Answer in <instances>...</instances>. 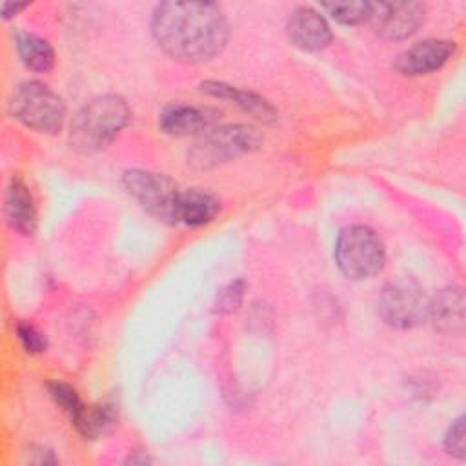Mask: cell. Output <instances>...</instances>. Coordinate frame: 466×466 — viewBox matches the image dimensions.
Wrapping results in <instances>:
<instances>
[{
  "instance_id": "cell-5",
  "label": "cell",
  "mask_w": 466,
  "mask_h": 466,
  "mask_svg": "<svg viewBox=\"0 0 466 466\" xmlns=\"http://www.w3.org/2000/svg\"><path fill=\"white\" fill-rule=\"evenodd\" d=\"M335 262L339 269L353 280L379 275L386 264V249L380 237L362 224L340 229L335 242Z\"/></svg>"
},
{
  "instance_id": "cell-22",
  "label": "cell",
  "mask_w": 466,
  "mask_h": 466,
  "mask_svg": "<svg viewBox=\"0 0 466 466\" xmlns=\"http://www.w3.org/2000/svg\"><path fill=\"white\" fill-rule=\"evenodd\" d=\"M16 335H18L22 346L25 348V351L40 353V351L46 350V339L35 326L27 324V322H18L16 324Z\"/></svg>"
},
{
  "instance_id": "cell-7",
  "label": "cell",
  "mask_w": 466,
  "mask_h": 466,
  "mask_svg": "<svg viewBox=\"0 0 466 466\" xmlns=\"http://www.w3.org/2000/svg\"><path fill=\"white\" fill-rule=\"evenodd\" d=\"M124 189L155 218L177 224V202L180 187L164 173L129 169L122 175Z\"/></svg>"
},
{
  "instance_id": "cell-19",
  "label": "cell",
  "mask_w": 466,
  "mask_h": 466,
  "mask_svg": "<svg viewBox=\"0 0 466 466\" xmlns=\"http://www.w3.org/2000/svg\"><path fill=\"white\" fill-rule=\"evenodd\" d=\"M47 390H49V395L53 397V400L69 415V419L75 422L78 419V415L82 413L84 410V404L78 397V393L66 382H58V380H53V382H47Z\"/></svg>"
},
{
  "instance_id": "cell-8",
  "label": "cell",
  "mask_w": 466,
  "mask_h": 466,
  "mask_svg": "<svg viewBox=\"0 0 466 466\" xmlns=\"http://www.w3.org/2000/svg\"><path fill=\"white\" fill-rule=\"evenodd\" d=\"M377 33L386 40H404L424 24L426 5L420 2L375 4Z\"/></svg>"
},
{
  "instance_id": "cell-20",
  "label": "cell",
  "mask_w": 466,
  "mask_h": 466,
  "mask_svg": "<svg viewBox=\"0 0 466 466\" xmlns=\"http://www.w3.org/2000/svg\"><path fill=\"white\" fill-rule=\"evenodd\" d=\"M244 289H246V284H244L242 279L231 280L228 286H224L218 291V295H217L215 311H218V313H231V311H235L240 306V302H242Z\"/></svg>"
},
{
  "instance_id": "cell-9",
  "label": "cell",
  "mask_w": 466,
  "mask_h": 466,
  "mask_svg": "<svg viewBox=\"0 0 466 466\" xmlns=\"http://www.w3.org/2000/svg\"><path fill=\"white\" fill-rule=\"evenodd\" d=\"M220 111L208 106H191V104H171L167 106L158 118V126L164 133L171 137H189L202 135L209 127L217 126Z\"/></svg>"
},
{
  "instance_id": "cell-12",
  "label": "cell",
  "mask_w": 466,
  "mask_h": 466,
  "mask_svg": "<svg viewBox=\"0 0 466 466\" xmlns=\"http://www.w3.org/2000/svg\"><path fill=\"white\" fill-rule=\"evenodd\" d=\"M200 89L215 98L231 100V104L238 106L242 111L249 113L257 120L273 122L277 118L275 107L266 98H262L260 95H257L253 91H244V89H238L231 84L218 82V80H206L200 84Z\"/></svg>"
},
{
  "instance_id": "cell-6",
  "label": "cell",
  "mask_w": 466,
  "mask_h": 466,
  "mask_svg": "<svg viewBox=\"0 0 466 466\" xmlns=\"http://www.w3.org/2000/svg\"><path fill=\"white\" fill-rule=\"evenodd\" d=\"M430 299L413 277H399L382 288L379 315L397 329H411L428 319Z\"/></svg>"
},
{
  "instance_id": "cell-10",
  "label": "cell",
  "mask_w": 466,
  "mask_h": 466,
  "mask_svg": "<svg viewBox=\"0 0 466 466\" xmlns=\"http://www.w3.org/2000/svg\"><path fill=\"white\" fill-rule=\"evenodd\" d=\"M455 53L451 40H422L402 51L395 60V69L406 76H420L441 69Z\"/></svg>"
},
{
  "instance_id": "cell-15",
  "label": "cell",
  "mask_w": 466,
  "mask_h": 466,
  "mask_svg": "<svg viewBox=\"0 0 466 466\" xmlns=\"http://www.w3.org/2000/svg\"><path fill=\"white\" fill-rule=\"evenodd\" d=\"M428 319L435 328L444 333H461L464 328V295L457 286L441 289L433 300H430Z\"/></svg>"
},
{
  "instance_id": "cell-17",
  "label": "cell",
  "mask_w": 466,
  "mask_h": 466,
  "mask_svg": "<svg viewBox=\"0 0 466 466\" xmlns=\"http://www.w3.org/2000/svg\"><path fill=\"white\" fill-rule=\"evenodd\" d=\"M115 422V406L113 404H95L84 406L78 419L73 422L82 437L86 439H98L104 435L111 424Z\"/></svg>"
},
{
  "instance_id": "cell-16",
  "label": "cell",
  "mask_w": 466,
  "mask_h": 466,
  "mask_svg": "<svg viewBox=\"0 0 466 466\" xmlns=\"http://www.w3.org/2000/svg\"><path fill=\"white\" fill-rule=\"evenodd\" d=\"M15 47L22 64L36 73H47L55 66V51L51 44L33 33L16 31Z\"/></svg>"
},
{
  "instance_id": "cell-11",
  "label": "cell",
  "mask_w": 466,
  "mask_h": 466,
  "mask_svg": "<svg viewBox=\"0 0 466 466\" xmlns=\"http://www.w3.org/2000/svg\"><path fill=\"white\" fill-rule=\"evenodd\" d=\"M289 40L306 51H319L331 42V29L326 18L313 7H297L288 20Z\"/></svg>"
},
{
  "instance_id": "cell-14",
  "label": "cell",
  "mask_w": 466,
  "mask_h": 466,
  "mask_svg": "<svg viewBox=\"0 0 466 466\" xmlns=\"http://www.w3.org/2000/svg\"><path fill=\"white\" fill-rule=\"evenodd\" d=\"M5 218L7 224L22 235H31L36 228V209L33 195L18 177L11 178L5 191Z\"/></svg>"
},
{
  "instance_id": "cell-23",
  "label": "cell",
  "mask_w": 466,
  "mask_h": 466,
  "mask_svg": "<svg viewBox=\"0 0 466 466\" xmlns=\"http://www.w3.org/2000/svg\"><path fill=\"white\" fill-rule=\"evenodd\" d=\"M24 7H27V4H11V2H4L2 4V15H4V18H9V16H13V15H16L20 9H24Z\"/></svg>"
},
{
  "instance_id": "cell-18",
  "label": "cell",
  "mask_w": 466,
  "mask_h": 466,
  "mask_svg": "<svg viewBox=\"0 0 466 466\" xmlns=\"http://www.w3.org/2000/svg\"><path fill=\"white\" fill-rule=\"evenodd\" d=\"M322 9H326L331 18L346 25L362 24L375 15V4L371 2H331L322 4Z\"/></svg>"
},
{
  "instance_id": "cell-13",
  "label": "cell",
  "mask_w": 466,
  "mask_h": 466,
  "mask_svg": "<svg viewBox=\"0 0 466 466\" xmlns=\"http://www.w3.org/2000/svg\"><path fill=\"white\" fill-rule=\"evenodd\" d=\"M220 211V200L200 187L182 189L177 202V224L204 226L211 222Z\"/></svg>"
},
{
  "instance_id": "cell-21",
  "label": "cell",
  "mask_w": 466,
  "mask_h": 466,
  "mask_svg": "<svg viewBox=\"0 0 466 466\" xmlns=\"http://www.w3.org/2000/svg\"><path fill=\"white\" fill-rule=\"evenodd\" d=\"M444 448L448 453L462 459L464 457V448H466V439H464V417H459L457 420L451 422V426L446 431L444 437Z\"/></svg>"
},
{
  "instance_id": "cell-1",
  "label": "cell",
  "mask_w": 466,
  "mask_h": 466,
  "mask_svg": "<svg viewBox=\"0 0 466 466\" xmlns=\"http://www.w3.org/2000/svg\"><path fill=\"white\" fill-rule=\"evenodd\" d=\"M151 35L173 60L202 64L224 49L229 25L217 4L162 2L153 11Z\"/></svg>"
},
{
  "instance_id": "cell-2",
  "label": "cell",
  "mask_w": 466,
  "mask_h": 466,
  "mask_svg": "<svg viewBox=\"0 0 466 466\" xmlns=\"http://www.w3.org/2000/svg\"><path fill=\"white\" fill-rule=\"evenodd\" d=\"M131 122V109L118 95H100L80 107L71 122L69 144L78 153L107 147Z\"/></svg>"
},
{
  "instance_id": "cell-4",
  "label": "cell",
  "mask_w": 466,
  "mask_h": 466,
  "mask_svg": "<svg viewBox=\"0 0 466 466\" xmlns=\"http://www.w3.org/2000/svg\"><path fill=\"white\" fill-rule=\"evenodd\" d=\"M9 113L25 127L47 135L58 133L66 122L64 100L38 80H25L13 89Z\"/></svg>"
},
{
  "instance_id": "cell-3",
  "label": "cell",
  "mask_w": 466,
  "mask_h": 466,
  "mask_svg": "<svg viewBox=\"0 0 466 466\" xmlns=\"http://www.w3.org/2000/svg\"><path fill=\"white\" fill-rule=\"evenodd\" d=\"M260 142L262 135L249 124L213 126L197 137L187 151V164L200 171L213 169L255 151Z\"/></svg>"
}]
</instances>
